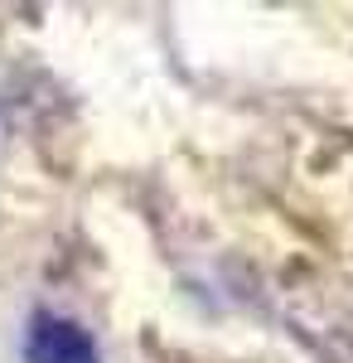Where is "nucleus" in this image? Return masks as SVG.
Instances as JSON below:
<instances>
[{"label": "nucleus", "instance_id": "f257e3e1", "mask_svg": "<svg viewBox=\"0 0 353 363\" xmlns=\"http://www.w3.org/2000/svg\"><path fill=\"white\" fill-rule=\"evenodd\" d=\"M25 359L29 363H97V344H92V335L82 330L78 320L54 315V310H39L29 320Z\"/></svg>", "mask_w": 353, "mask_h": 363}]
</instances>
